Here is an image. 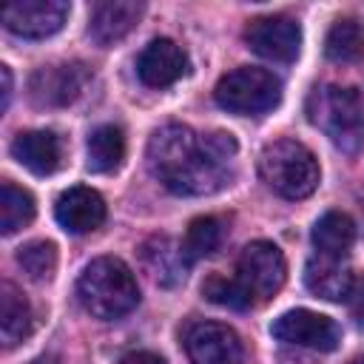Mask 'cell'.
Segmentation results:
<instances>
[{
  "label": "cell",
  "mask_w": 364,
  "mask_h": 364,
  "mask_svg": "<svg viewBox=\"0 0 364 364\" xmlns=\"http://www.w3.org/2000/svg\"><path fill=\"white\" fill-rule=\"evenodd\" d=\"M236 139L228 131L199 134L188 125H162L148 139V168L176 196H208L230 185Z\"/></svg>",
  "instance_id": "cell-1"
},
{
  "label": "cell",
  "mask_w": 364,
  "mask_h": 364,
  "mask_svg": "<svg viewBox=\"0 0 364 364\" xmlns=\"http://www.w3.org/2000/svg\"><path fill=\"white\" fill-rule=\"evenodd\" d=\"M77 299L94 318L114 321L139 304V284L122 259L100 256L82 267L77 279Z\"/></svg>",
  "instance_id": "cell-2"
},
{
  "label": "cell",
  "mask_w": 364,
  "mask_h": 364,
  "mask_svg": "<svg viewBox=\"0 0 364 364\" xmlns=\"http://www.w3.org/2000/svg\"><path fill=\"white\" fill-rule=\"evenodd\" d=\"M307 117L347 156L364 148V105L353 88L321 85L307 100Z\"/></svg>",
  "instance_id": "cell-3"
},
{
  "label": "cell",
  "mask_w": 364,
  "mask_h": 364,
  "mask_svg": "<svg viewBox=\"0 0 364 364\" xmlns=\"http://www.w3.org/2000/svg\"><path fill=\"white\" fill-rule=\"evenodd\" d=\"M259 173L267 188L284 199H304L318 188V159L316 154L290 136L273 139L259 154Z\"/></svg>",
  "instance_id": "cell-4"
},
{
  "label": "cell",
  "mask_w": 364,
  "mask_h": 364,
  "mask_svg": "<svg viewBox=\"0 0 364 364\" xmlns=\"http://www.w3.org/2000/svg\"><path fill=\"white\" fill-rule=\"evenodd\" d=\"M213 97H216V102L225 111L256 117V114H264V111L279 105V100H282V80L273 71H267V68L242 65V68L228 71L216 82Z\"/></svg>",
  "instance_id": "cell-5"
},
{
  "label": "cell",
  "mask_w": 364,
  "mask_h": 364,
  "mask_svg": "<svg viewBox=\"0 0 364 364\" xmlns=\"http://www.w3.org/2000/svg\"><path fill=\"white\" fill-rule=\"evenodd\" d=\"M236 279L245 284L253 301H264L282 290L287 279V262L273 242L259 239V242L245 245V250L239 253Z\"/></svg>",
  "instance_id": "cell-6"
},
{
  "label": "cell",
  "mask_w": 364,
  "mask_h": 364,
  "mask_svg": "<svg viewBox=\"0 0 364 364\" xmlns=\"http://www.w3.org/2000/svg\"><path fill=\"white\" fill-rule=\"evenodd\" d=\"M88 80H91V71L82 63L40 65L28 80V97L40 108H63L85 91Z\"/></svg>",
  "instance_id": "cell-7"
},
{
  "label": "cell",
  "mask_w": 364,
  "mask_h": 364,
  "mask_svg": "<svg viewBox=\"0 0 364 364\" xmlns=\"http://www.w3.org/2000/svg\"><path fill=\"white\" fill-rule=\"evenodd\" d=\"M273 338L284 341V344H296V347H310V350H321L330 353L338 347L341 341V327L321 313L313 310H287L282 313L273 324H270Z\"/></svg>",
  "instance_id": "cell-8"
},
{
  "label": "cell",
  "mask_w": 364,
  "mask_h": 364,
  "mask_svg": "<svg viewBox=\"0 0 364 364\" xmlns=\"http://www.w3.org/2000/svg\"><path fill=\"white\" fill-rule=\"evenodd\" d=\"M245 43L250 51H256L264 60L293 63L301 48V28L293 17H284V14L256 17L245 28Z\"/></svg>",
  "instance_id": "cell-9"
},
{
  "label": "cell",
  "mask_w": 364,
  "mask_h": 364,
  "mask_svg": "<svg viewBox=\"0 0 364 364\" xmlns=\"http://www.w3.org/2000/svg\"><path fill=\"white\" fill-rule=\"evenodd\" d=\"M185 353L191 364H242V341L233 327L219 321H196L185 330Z\"/></svg>",
  "instance_id": "cell-10"
},
{
  "label": "cell",
  "mask_w": 364,
  "mask_h": 364,
  "mask_svg": "<svg viewBox=\"0 0 364 364\" xmlns=\"http://www.w3.org/2000/svg\"><path fill=\"white\" fill-rule=\"evenodd\" d=\"M68 11L63 0H17L3 9V26L23 40H43L63 28Z\"/></svg>",
  "instance_id": "cell-11"
},
{
  "label": "cell",
  "mask_w": 364,
  "mask_h": 364,
  "mask_svg": "<svg viewBox=\"0 0 364 364\" xmlns=\"http://www.w3.org/2000/svg\"><path fill=\"white\" fill-rule=\"evenodd\" d=\"M54 216L65 233L82 236V233L97 230L105 222V202L97 191H91L85 185H74L57 196Z\"/></svg>",
  "instance_id": "cell-12"
},
{
  "label": "cell",
  "mask_w": 364,
  "mask_h": 364,
  "mask_svg": "<svg viewBox=\"0 0 364 364\" xmlns=\"http://www.w3.org/2000/svg\"><path fill=\"white\" fill-rule=\"evenodd\" d=\"M139 259H142L145 273H151V279L156 284H162V287L182 284L185 276H188V267L193 264L185 256L182 242H176L171 236H151V239H145L142 247H139Z\"/></svg>",
  "instance_id": "cell-13"
},
{
  "label": "cell",
  "mask_w": 364,
  "mask_h": 364,
  "mask_svg": "<svg viewBox=\"0 0 364 364\" xmlns=\"http://www.w3.org/2000/svg\"><path fill=\"white\" fill-rule=\"evenodd\" d=\"M185 68H188L185 51L168 37L151 40L136 60V74L151 88H165V85L176 82L185 74Z\"/></svg>",
  "instance_id": "cell-14"
},
{
  "label": "cell",
  "mask_w": 364,
  "mask_h": 364,
  "mask_svg": "<svg viewBox=\"0 0 364 364\" xmlns=\"http://www.w3.org/2000/svg\"><path fill=\"white\" fill-rule=\"evenodd\" d=\"M304 284L313 296L327 301H344L353 293V270L344 259L313 253L304 264Z\"/></svg>",
  "instance_id": "cell-15"
},
{
  "label": "cell",
  "mask_w": 364,
  "mask_h": 364,
  "mask_svg": "<svg viewBox=\"0 0 364 364\" xmlns=\"http://www.w3.org/2000/svg\"><path fill=\"white\" fill-rule=\"evenodd\" d=\"M145 6L142 3H131V0H108L94 6L91 11V23H88V37L97 46H114L122 37H128L134 31V26L139 23Z\"/></svg>",
  "instance_id": "cell-16"
},
{
  "label": "cell",
  "mask_w": 364,
  "mask_h": 364,
  "mask_svg": "<svg viewBox=\"0 0 364 364\" xmlns=\"http://www.w3.org/2000/svg\"><path fill=\"white\" fill-rule=\"evenodd\" d=\"M11 156L37 176H48L63 165V139L54 131H26L11 142Z\"/></svg>",
  "instance_id": "cell-17"
},
{
  "label": "cell",
  "mask_w": 364,
  "mask_h": 364,
  "mask_svg": "<svg viewBox=\"0 0 364 364\" xmlns=\"http://www.w3.org/2000/svg\"><path fill=\"white\" fill-rule=\"evenodd\" d=\"M34 330V310L28 304V299L11 284L3 282L0 284V336L6 347L20 344L23 338H28V333Z\"/></svg>",
  "instance_id": "cell-18"
},
{
  "label": "cell",
  "mask_w": 364,
  "mask_h": 364,
  "mask_svg": "<svg viewBox=\"0 0 364 364\" xmlns=\"http://www.w3.org/2000/svg\"><path fill=\"white\" fill-rule=\"evenodd\" d=\"M355 242V222L341 210H327L313 225V247L316 253L344 259Z\"/></svg>",
  "instance_id": "cell-19"
},
{
  "label": "cell",
  "mask_w": 364,
  "mask_h": 364,
  "mask_svg": "<svg viewBox=\"0 0 364 364\" xmlns=\"http://www.w3.org/2000/svg\"><path fill=\"white\" fill-rule=\"evenodd\" d=\"M85 165L91 173H111L125 159V136L117 125H100L88 134L85 142Z\"/></svg>",
  "instance_id": "cell-20"
},
{
  "label": "cell",
  "mask_w": 364,
  "mask_h": 364,
  "mask_svg": "<svg viewBox=\"0 0 364 364\" xmlns=\"http://www.w3.org/2000/svg\"><path fill=\"white\" fill-rule=\"evenodd\" d=\"M34 219V199L28 191L17 188L14 182L0 185V233L11 236L14 230L26 228Z\"/></svg>",
  "instance_id": "cell-21"
},
{
  "label": "cell",
  "mask_w": 364,
  "mask_h": 364,
  "mask_svg": "<svg viewBox=\"0 0 364 364\" xmlns=\"http://www.w3.org/2000/svg\"><path fill=\"white\" fill-rule=\"evenodd\" d=\"M364 48V28L353 20V17H344V20H336L327 31V40H324V54L327 60L333 63H350L361 54Z\"/></svg>",
  "instance_id": "cell-22"
},
{
  "label": "cell",
  "mask_w": 364,
  "mask_h": 364,
  "mask_svg": "<svg viewBox=\"0 0 364 364\" xmlns=\"http://www.w3.org/2000/svg\"><path fill=\"white\" fill-rule=\"evenodd\" d=\"M222 236H225V228H222V222L216 216H199V219H193L188 225V230H185V239H182L185 256L191 262H196V259H205V256L216 253L219 245H222Z\"/></svg>",
  "instance_id": "cell-23"
},
{
  "label": "cell",
  "mask_w": 364,
  "mask_h": 364,
  "mask_svg": "<svg viewBox=\"0 0 364 364\" xmlns=\"http://www.w3.org/2000/svg\"><path fill=\"white\" fill-rule=\"evenodd\" d=\"M17 264L31 282H48L57 270V245L48 239L28 242L17 250Z\"/></svg>",
  "instance_id": "cell-24"
},
{
  "label": "cell",
  "mask_w": 364,
  "mask_h": 364,
  "mask_svg": "<svg viewBox=\"0 0 364 364\" xmlns=\"http://www.w3.org/2000/svg\"><path fill=\"white\" fill-rule=\"evenodd\" d=\"M202 296L208 301L222 304V307H230V310H245V307L253 304V299L245 290V284L236 276H222V273H210L202 282Z\"/></svg>",
  "instance_id": "cell-25"
},
{
  "label": "cell",
  "mask_w": 364,
  "mask_h": 364,
  "mask_svg": "<svg viewBox=\"0 0 364 364\" xmlns=\"http://www.w3.org/2000/svg\"><path fill=\"white\" fill-rule=\"evenodd\" d=\"M119 364H165V358H159L156 353H148V350H134V353L122 355Z\"/></svg>",
  "instance_id": "cell-26"
},
{
  "label": "cell",
  "mask_w": 364,
  "mask_h": 364,
  "mask_svg": "<svg viewBox=\"0 0 364 364\" xmlns=\"http://www.w3.org/2000/svg\"><path fill=\"white\" fill-rule=\"evenodd\" d=\"M0 80H3V97H0V108L6 111V108H9V100H11V68H9V65H0Z\"/></svg>",
  "instance_id": "cell-27"
},
{
  "label": "cell",
  "mask_w": 364,
  "mask_h": 364,
  "mask_svg": "<svg viewBox=\"0 0 364 364\" xmlns=\"http://www.w3.org/2000/svg\"><path fill=\"white\" fill-rule=\"evenodd\" d=\"M353 364H364V358H355V361H353Z\"/></svg>",
  "instance_id": "cell-28"
},
{
  "label": "cell",
  "mask_w": 364,
  "mask_h": 364,
  "mask_svg": "<svg viewBox=\"0 0 364 364\" xmlns=\"http://www.w3.org/2000/svg\"><path fill=\"white\" fill-rule=\"evenodd\" d=\"M31 364H51V361H31Z\"/></svg>",
  "instance_id": "cell-29"
},
{
  "label": "cell",
  "mask_w": 364,
  "mask_h": 364,
  "mask_svg": "<svg viewBox=\"0 0 364 364\" xmlns=\"http://www.w3.org/2000/svg\"><path fill=\"white\" fill-rule=\"evenodd\" d=\"M361 208H364V193H361Z\"/></svg>",
  "instance_id": "cell-30"
}]
</instances>
